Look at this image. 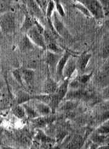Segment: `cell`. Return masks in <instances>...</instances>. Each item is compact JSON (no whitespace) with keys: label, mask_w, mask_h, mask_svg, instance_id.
Here are the masks:
<instances>
[{"label":"cell","mask_w":109,"mask_h":149,"mask_svg":"<svg viewBox=\"0 0 109 149\" xmlns=\"http://www.w3.org/2000/svg\"><path fill=\"white\" fill-rule=\"evenodd\" d=\"M22 78L24 84L28 87H32L35 78V71L31 68L21 69Z\"/></svg>","instance_id":"4fadbf2b"},{"label":"cell","mask_w":109,"mask_h":149,"mask_svg":"<svg viewBox=\"0 0 109 149\" xmlns=\"http://www.w3.org/2000/svg\"><path fill=\"white\" fill-rule=\"evenodd\" d=\"M13 77L16 80L17 83L21 86H24V83L22 78V71L21 69H16L12 71Z\"/></svg>","instance_id":"f546056e"},{"label":"cell","mask_w":109,"mask_h":149,"mask_svg":"<svg viewBox=\"0 0 109 149\" xmlns=\"http://www.w3.org/2000/svg\"><path fill=\"white\" fill-rule=\"evenodd\" d=\"M35 26V17L31 15L28 11L25 12V18L21 27V31L26 34L29 30Z\"/></svg>","instance_id":"5bb4252c"},{"label":"cell","mask_w":109,"mask_h":149,"mask_svg":"<svg viewBox=\"0 0 109 149\" xmlns=\"http://www.w3.org/2000/svg\"><path fill=\"white\" fill-rule=\"evenodd\" d=\"M104 12V17L108 16V0H102L99 1Z\"/></svg>","instance_id":"836d02e7"},{"label":"cell","mask_w":109,"mask_h":149,"mask_svg":"<svg viewBox=\"0 0 109 149\" xmlns=\"http://www.w3.org/2000/svg\"><path fill=\"white\" fill-rule=\"evenodd\" d=\"M55 10V5L54 1H49L46 13V18L51 19L52 17V15Z\"/></svg>","instance_id":"4dcf8cb0"},{"label":"cell","mask_w":109,"mask_h":149,"mask_svg":"<svg viewBox=\"0 0 109 149\" xmlns=\"http://www.w3.org/2000/svg\"><path fill=\"white\" fill-rule=\"evenodd\" d=\"M76 70V58L71 56L65 64L63 70V79L72 78L73 74Z\"/></svg>","instance_id":"ba28073f"},{"label":"cell","mask_w":109,"mask_h":149,"mask_svg":"<svg viewBox=\"0 0 109 149\" xmlns=\"http://www.w3.org/2000/svg\"><path fill=\"white\" fill-rule=\"evenodd\" d=\"M69 82V79H64L61 84L58 86L56 92L54 93L58 101L60 102L64 100L68 92Z\"/></svg>","instance_id":"7c38bea8"},{"label":"cell","mask_w":109,"mask_h":149,"mask_svg":"<svg viewBox=\"0 0 109 149\" xmlns=\"http://www.w3.org/2000/svg\"><path fill=\"white\" fill-rule=\"evenodd\" d=\"M78 101L70 100H62L57 109L62 111H70L74 110L78 106Z\"/></svg>","instance_id":"ac0fdd59"},{"label":"cell","mask_w":109,"mask_h":149,"mask_svg":"<svg viewBox=\"0 0 109 149\" xmlns=\"http://www.w3.org/2000/svg\"><path fill=\"white\" fill-rule=\"evenodd\" d=\"M22 105H23V107L24 108L26 116H27L29 119L32 120V119L40 116V115L37 112V111L36 110L35 107H33L30 105H28L27 102L22 104Z\"/></svg>","instance_id":"44dd1931"},{"label":"cell","mask_w":109,"mask_h":149,"mask_svg":"<svg viewBox=\"0 0 109 149\" xmlns=\"http://www.w3.org/2000/svg\"><path fill=\"white\" fill-rule=\"evenodd\" d=\"M74 7H75V8H76V9L79 10L85 17H89V18L92 17L91 14L90 13L89 10H87L86 7L83 4H81V3H79L78 1H76V3L74 4Z\"/></svg>","instance_id":"f1b7e54d"},{"label":"cell","mask_w":109,"mask_h":149,"mask_svg":"<svg viewBox=\"0 0 109 149\" xmlns=\"http://www.w3.org/2000/svg\"><path fill=\"white\" fill-rule=\"evenodd\" d=\"M51 19H52V24L55 31L58 34V35L64 38H69V37L71 36L68 30L65 27L62 21L60 19L59 15H58L56 10H55L53 12Z\"/></svg>","instance_id":"5b68a950"},{"label":"cell","mask_w":109,"mask_h":149,"mask_svg":"<svg viewBox=\"0 0 109 149\" xmlns=\"http://www.w3.org/2000/svg\"><path fill=\"white\" fill-rule=\"evenodd\" d=\"M46 50L53 52L55 54H63V49L60 47L59 46L56 44V41L50 42L46 44Z\"/></svg>","instance_id":"d4e9b609"},{"label":"cell","mask_w":109,"mask_h":149,"mask_svg":"<svg viewBox=\"0 0 109 149\" xmlns=\"http://www.w3.org/2000/svg\"><path fill=\"white\" fill-rule=\"evenodd\" d=\"M33 96L27 91H20L18 92L16 97V101L18 105H22L24 103L33 100Z\"/></svg>","instance_id":"ffe728a7"},{"label":"cell","mask_w":109,"mask_h":149,"mask_svg":"<svg viewBox=\"0 0 109 149\" xmlns=\"http://www.w3.org/2000/svg\"><path fill=\"white\" fill-rule=\"evenodd\" d=\"M26 4L27 9L29 10L28 12L32 16V15H34L39 18H41L43 17H45L35 1H26Z\"/></svg>","instance_id":"9a60e30c"},{"label":"cell","mask_w":109,"mask_h":149,"mask_svg":"<svg viewBox=\"0 0 109 149\" xmlns=\"http://www.w3.org/2000/svg\"><path fill=\"white\" fill-rule=\"evenodd\" d=\"M92 55L90 54L84 53L76 58V70L78 72V75L85 73V70L88 65Z\"/></svg>","instance_id":"9c48e42d"},{"label":"cell","mask_w":109,"mask_h":149,"mask_svg":"<svg viewBox=\"0 0 109 149\" xmlns=\"http://www.w3.org/2000/svg\"><path fill=\"white\" fill-rule=\"evenodd\" d=\"M16 29L15 16L12 12H7L0 18V30L5 35L13 34Z\"/></svg>","instance_id":"6da1fadb"},{"label":"cell","mask_w":109,"mask_h":149,"mask_svg":"<svg viewBox=\"0 0 109 149\" xmlns=\"http://www.w3.org/2000/svg\"><path fill=\"white\" fill-rule=\"evenodd\" d=\"M1 144H2V143H1V140H0V146H1Z\"/></svg>","instance_id":"d590c367"},{"label":"cell","mask_w":109,"mask_h":149,"mask_svg":"<svg viewBox=\"0 0 109 149\" xmlns=\"http://www.w3.org/2000/svg\"><path fill=\"white\" fill-rule=\"evenodd\" d=\"M35 101L36 102L35 103V109L40 116H48L52 114V110L47 104L37 100Z\"/></svg>","instance_id":"2e32d148"},{"label":"cell","mask_w":109,"mask_h":149,"mask_svg":"<svg viewBox=\"0 0 109 149\" xmlns=\"http://www.w3.org/2000/svg\"><path fill=\"white\" fill-rule=\"evenodd\" d=\"M36 138L37 140L41 141V142L44 144H51L53 142V140L47 136L40 129H38V132L36 135Z\"/></svg>","instance_id":"cb8c5ba5"},{"label":"cell","mask_w":109,"mask_h":149,"mask_svg":"<svg viewBox=\"0 0 109 149\" xmlns=\"http://www.w3.org/2000/svg\"><path fill=\"white\" fill-rule=\"evenodd\" d=\"M26 34L34 45L37 46L43 50H46L43 33H41L35 26L29 30Z\"/></svg>","instance_id":"277c9868"},{"label":"cell","mask_w":109,"mask_h":149,"mask_svg":"<svg viewBox=\"0 0 109 149\" xmlns=\"http://www.w3.org/2000/svg\"><path fill=\"white\" fill-rule=\"evenodd\" d=\"M93 73H94V71L93 70L89 74L84 73L83 74H80V75H78L75 79L79 82V83L85 86L87 83H88V82L90 81V79H91V78L92 77Z\"/></svg>","instance_id":"4316f807"},{"label":"cell","mask_w":109,"mask_h":149,"mask_svg":"<svg viewBox=\"0 0 109 149\" xmlns=\"http://www.w3.org/2000/svg\"><path fill=\"white\" fill-rule=\"evenodd\" d=\"M33 47L34 44L29 40L26 34H24L19 42V48L20 50L22 52H27L33 50Z\"/></svg>","instance_id":"e0dca14e"},{"label":"cell","mask_w":109,"mask_h":149,"mask_svg":"<svg viewBox=\"0 0 109 149\" xmlns=\"http://www.w3.org/2000/svg\"><path fill=\"white\" fill-rule=\"evenodd\" d=\"M83 4L91 14L92 17H93L97 19L104 18V15L103 10V7L99 1L96 0H83L78 1Z\"/></svg>","instance_id":"7a4b0ae2"},{"label":"cell","mask_w":109,"mask_h":149,"mask_svg":"<svg viewBox=\"0 0 109 149\" xmlns=\"http://www.w3.org/2000/svg\"><path fill=\"white\" fill-rule=\"evenodd\" d=\"M36 4L39 6L40 9H41V12L44 14V15L46 17V13L47 10V6L49 3V1H46V0H38V1H35Z\"/></svg>","instance_id":"1f68e13d"},{"label":"cell","mask_w":109,"mask_h":149,"mask_svg":"<svg viewBox=\"0 0 109 149\" xmlns=\"http://www.w3.org/2000/svg\"><path fill=\"white\" fill-rule=\"evenodd\" d=\"M55 5V10L58 13L60 16L61 17H64L65 16V12L64 9V7H62L61 3L60 1H54Z\"/></svg>","instance_id":"d6a6232c"},{"label":"cell","mask_w":109,"mask_h":149,"mask_svg":"<svg viewBox=\"0 0 109 149\" xmlns=\"http://www.w3.org/2000/svg\"><path fill=\"white\" fill-rule=\"evenodd\" d=\"M12 113L19 120H23L26 117V111L23 105H17L12 109Z\"/></svg>","instance_id":"603a6c76"},{"label":"cell","mask_w":109,"mask_h":149,"mask_svg":"<svg viewBox=\"0 0 109 149\" xmlns=\"http://www.w3.org/2000/svg\"><path fill=\"white\" fill-rule=\"evenodd\" d=\"M108 120H107L95 130L94 132L101 135H108Z\"/></svg>","instance_id":"83f0119b"},{"label":"cell","mask_w":109,"mask_h":149,"mask_svg":"<svg viewBox=\"0 0 109 149\" xmlns=\"http://www.w3.org/2000/svg\"><path fill=\"white\" fill-rule=\"evenodd\" d=\"M103 56L104 58H107L108 57V46L105 47V48L103 49Z\"/></svg>","instance_id":"e575fe53"},{"label":"cell","mask_w":109,"mask_h":149,"mask_svg":"<svg viewBox=\"0 0 109 149\" xmlns=\"http://www.w3.org/2000/svg\"><path fill=\"white\" fill-rule=\"evenodd\" d=\"M84 143L83 138L80 135H75L71 139H69V141L67 143L66 146L64 148H81Z\"/></svg>","instance_id":"d6986e66"},{"label":"cell","mask_w":109,"mask_h":149,"mask_svg":"<svg viewBox=\"0 0 109 149\" xmlns=\"http://www.w3.org/2000/svg\"><path fill=\"white\" fill-rule=\"evenodd\" d=\"M58 86L59 84L49 74L44 82L42 93L43 94H53L56 92Z\"/></svg>","instance_id":"8fae6325"},{"label":"cell","mask_w":109,"mask_h":149,"mask_svg":"<svg viewBox=\"0 0 109 149\" xmlns=\"http://www.w3.org/2000/svg\"><path fill=\"white\" fill-rule=\"evenodd\" d=\"M62 55V54H55L47 50L45 56V62L48 66L51 74H55L58 63Z\"/></svg>","instance_id":"8992f818"},{"label":"cell","mask_w":109,"mask_h":149,"mask_svg":"<svg viewBox=\"0 0 109 149\" xmlns=\"http://www.w3.org/2000/svg\"><path fill=\"white\" fill-rule=\"evenodd\" d=\"M90 96V92L85 89L84 87L77 89H69L63 100L79 101L89 99Z\"/></svg>","instance_id":"3957f363"},{"label":"cell","mask_w":109,"mask_h":149,"mask_svg":"<svg viewBox=\"0 0 109 149\" xmlns=\"http://www.w3.org/2000/svg\"><path fill=\"white\" fill-rule=\"evenodd\" d=\"M108 135H101L94 132L91 136V140L92 143L97 145H100L108 141Z\"/></svg>","instance_id":"7402d4cb"},{"label":"cell","mask_w":109,"mask_h":149,"mask_svg":"<svg viewBox=\"0 0 109 149\" xmlns=\"http://www.w3.org/2000/svg\"><path fill=\"white\" fill-rule=\"evenodd\" d=\"M12 2L10 1L0 0V14L11 12Z\"/></svg>","instance_id":"484cf974"},{"label":"cell","mask_w":109,"mask_h":149,"mask_svg":"<svg viewBox=\"0 0 109 149\" xmlns=\"http://www.w3.org/2000/svg\"><path fill=\"white\" fill-rule=\"evenodd\" d=\"M72 56L70 52L68 51H65L62 55L61 56L60 59L58 63L56 68V77L59 80L63 79V70L64 67L66 64L69 58Z\"/></svg>","instance_id":"30bf717a"},{"label":"cell","mask_w":109,"mask_h":149,"mask_svg":"<svg viewBox=\"0 0 109 149\" xmlns=\"http://www.w3.org/2000/svg\"><path fill=\"white\" fill-rule=\"evenodd\" d=\"M55 120L54 116H40L31 120V123L35 128L42 129L45 127L47 125L52 124Z\"/></svg>","instance_id":"52a82bcc"}]
</instances>
